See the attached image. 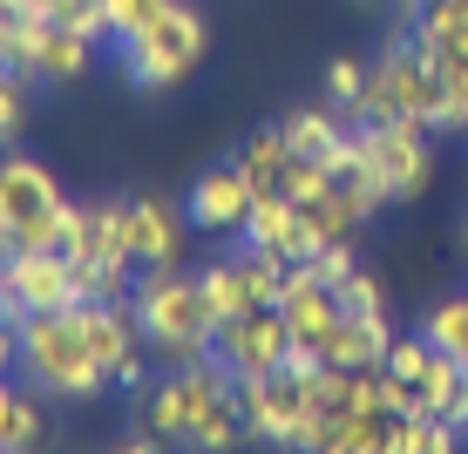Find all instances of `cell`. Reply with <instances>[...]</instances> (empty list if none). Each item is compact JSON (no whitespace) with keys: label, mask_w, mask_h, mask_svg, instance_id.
Here are the masks:
<instances>
[{"label":"cell","mask_w":468,"mask_h":454,"mask_svg":"<svg viewBox=\"0 0 468 454\" xmlns=\"http://www.w3.org/2000/svg\"><path fill=\"white\" fill-rule=\"evenodd\" d=\"M143 420L164 441H190V448H211V454L251 441L245 414H238V394H231V373L218 360L164 366V380H150V394H143Z\"/></svg>","instance_id":"obj_1"},{"label":"cell","mask_w":468,"mask_h":454,"mask_svg":"<svg viewBox=\"0 0 468 454\" xmlns=\"http://www.w3.org/2000/svg\"><path fill=\"white\" fill-rule=\"evenodd\" d=\"M129 305H136V319H143V339H150L156 366L211 360L218 312H211V299H204V279H197V271H184V265H150V271H136Z\"/></svg>","instance_id":"obj_2"},{"label":"cell","mask_w":468,"mask_h":454,"mask_svg":"<svg viewBox=\"0 0 468 454\" xmlns=\"http://www.w3.org/2000/svg\"><path fill=\"white\" fill-rule=\"evenodd\" d=\"M441 61H434V48L414 35V27H400L394 41L380 48V61L367 69V95L360 109H353V122H414V129H441Z\"/></svg>","instance_id":"obj_3"},{"label":"cell","mask_w":468,"mask_h":454,"mask_svg":"<svg viewBox=\"0 0 468 454\" xmlns=\"http://www.w3.org/2000/svg\"><path fill=\"white\" fill-rule=\"evenodd\" d=\"M14 326H21V373L48 400H95L109 386L75 305H61V312H21Z\"/></svg>","instance_id":"obj_4"},{"label":"cell","mask_w":468,"mask_h":454,"mask_svg":"<svg viewBox=\"0 0 468 454\" xmlns=\"http://www.w3.org/2000/svg\"><path fill=\"white\" fill-rule=\"evenodd\" d=\"M204 48H211L204 7L197 0H164L129 41H116V69H122V82L136 95H164L204 61Z\"/></svg>","instance_id":"obj_5"},{"label":"cell","mask_w":468,"mask_h":454,"mask_svg":"<svg viewBox=\"0 0 468 454\" xmlns=\"http://www.w3.org/2000/svg\"><path fill=\"white\" fill-rule=\"evenodd\" d=\"M380 204H414L434 184V143L414 122H353V170Z\"/></svg>","instance_id":"obj_6"},{"label":"cell","mask_w":468,"mask_h":454,"mask_svg":"<svg viewBox=\"0 0 468 454\" xmlns=\"http://www.w3.org/2000/svg\"><path fill=\"white\" fill-rule=\"evenodd\" d=\"M0 217H7V231H14V251H61L75 204L61 197V184H55L48 164L7 150L0 156Z\"/></svg>","instance_id":"obj_7"},{"label":"cell","mask_w":468,"mask_h":454,"mask_svg":"<svg viewBox=\"0 0 468 454\" xmlns=\"http://www.w3.org/2000/svg\"><path fill=\"white\" fill-rule=\"evenodd\" d=\"M231 394H238V414H245V428H251V441H265V448H305V434H313V394H305V380L292 366H279V373H238L231 380Z\"/></svg>","instance_id":"obj_8"},{"label":"cell","mask_w":468,"mask_h":454,"mask_svg":"<svg viewBox=\"0 0 468 454\" xmlns=\"http://www.w3.org/2000/svg\"><path fill=\"white\" fill-rule=\"evenodd\" d=\"M61 305H82L75 258L69 251H7V299H0V319L61 312Z\"/></svg>","instance_id":"obj_9"},{"label":"cell","mask_w":468,"mask_h":454,"mask_svg":"<svg viewBox=\"0 0 468 454\" xmlns=\"http://www.w3.org/2000/svg\"><path fill=\"white\" fill-rule=\"evenodd\" d=\"M285 353H292V326H285L279 305H258V312L224 319L218 339H211V360L231 373V380L238 373H279Z\"/></svg>","instance_id":"obj_10"},{"label":"cell","mask_w":468,"mask_h":454,"mask_svg":"<svg viewBox=\"0 0 468 454\" xmlns=\"http://www.w3.org/2000/svg\"><path fill=\"white\" fill-rule=\"evenodd\" d=\"M251 204H258V184L245 176V164H211L190 184V197H184V217H190V231L197 238H238L245 231V217H251Z\"/></svg>","instance_id":"obj_11"},{"label":"cell","mask_w":468,"mask_h":454,"mask_svg":"<svg viewBox=\"0 0 468 454\" xmlns=\"http://www.w3.org/2000/svg\"><path fill=\"white\" fill-rule=\"evenodd\" d=\"M190 238H197V231H190L184 204H170V197H129V251H136V271L184 265Z\"/></svg>","instance_id":"obj_12"},{"label":"cell","mask_w":468,"mask_h":454,"mask_svg":"<svg viewBox=\"0 0 468 454\" xmlns=\"http://www.w3.org/2000/svg\"><path fill=\"white\" fill-rule=\"evenodd\" d=\"M279 129H285V143H292V156H313V164H326L333 176L353 170V129H346V109L313 102V109H292Z\"/></svg>","instance_id":"obj_13"},{"label":"cell","mask_w":468,"mask_h":454,"mask_svg":"<svg viewBox=\"0 0 468 454\" xmlns=\"http://www.w3.org/2000/svg\"><path fill=\"white\" fill-rule=\"evenodd\" d=\"M279 312H285V326H292V339H326V333H333V319H340L346 305H340V291H333V285L313 271V258H299V265L285 271Z\"/></svg>","instance_id":"obj_14"},{"label":"cell","mask_w":468,"mask_h":454,"mask_svg":"<svg viewBox=\"0 0 468 454\" xmlns=\"http://www.w3.org/2000/svg\"><path fill=\"white\" fill-rule=\"evenodd\" d=\"M387 346H394L387 312H340V319H333V333L319 339V353H326L333 366H353V373L387 366Z\"/></svg>","instance_id":"obj_15"},{"label":"cell","mask_w":468,"mask_h":454,"mask_svg":"<svg viewBox=\"0 0 468 454\" xmlns=\"http://www.w3.org/2000/svg\"><path fill=\"white\" fill-rule=\"evenodd\" d=\"M48 441V407L41 394L14 386V373H0V454H27Z\"/></svg>","instance_id":"obj_16"},{"label":"cell","mask_w":468,"mask_h":454,"mask_svg":"<svg viewBox=\"0 0 468 454\" xmlns=\"http://www.w3.org/2000/svg\"><path fill=\"white\" fill-rule=\"evenodd\" d=\"M197 279H204V299H211L218 326H224V319H238V312H258V285H251L245 251H224V258H211V265H204Z\"/></svg>","instance_id":"obj_17"},{"label":"cell","mask_w":468,"mask_h":454,"mask_svg":"<svg viewBox=\"0 0 468 454\" xmlns=\"http://www.w3.org/2000/svg\"><path fill=\"white\" fill-rule=\"evenodd\" d=\"M89 61H95V41H89V35H75V27L48 21V35H41V55H35V82H41V89L82 82V75H89Z\"/></svg>","instance_id":"obj_18"},{"label":"cell","mask_w":468,"mask_h":454,"mask_svg":"<svg viewBox=\"0 0 468 454\" xmlns=\"http://www.w3.org/2000/svg\"><path fill=\"white\" fill-rule=\"evenodd\" d=\"M292 224H299V204L285 197V190H258V204H251L245 231H238V245H258V251H279V258H285Z\"/></svg>","instance_id":"obj_19"},{"label":"cell","mask_w":468,"mask_h":454,"mask_svg":"<svg viewBox=\"0 0 468 454\" xmlns=\"http://www.w3.org/2000/svg\"><path fill=\"white\" fill-rule=\"evenodd\" d=\"M89 258H102V265H136V251H129V197L89 204Z\"/></svg>","instance_id":"obj_20"},{"label":"cell","mask_w":468,"mask_h":454,"mask_svg":"<svg viewBox=\"0 0 468 454\" xmlns=\"http://www.w3.org/2000/svg\"><path fill=\"white\" fill-rule=\"evenodd\" d=\"M414 35H421L434 55H468V0H421Z\"/></svg>","instance_id":"obj_21"},{"label":"cell","mask_w":468,"mask_h":454,"mask_svg":"<svg viewBox=\"0 0 468 454\" xmlns=\"http://www.w3.org/2000/svg\"><path fill=\"white\" fill-rule=\"evenodd\" d=\"M238 164L258 190H279L285 184V164H292V143H285V129H251L245 143H238Z\"/></svg>","instance_id":"obj_22"},{"label":"cell","mask_w":468,"mask_h":454,"mask_svg":"<svg viewBox=\"0 0 468 454\" xmlns=\"http://www.w3.org/2000/svg\"><path fill=\"white\" fill-rule=\"evenodd\" d=\"M462 448V428L441 414H400L394 420V454H455Z\"/></svg>","instance_id":"obj_23"},{"label":"cell","mask_w":468,"mask_h":454,"mask_svg":"<svg viewBox=\"0 0 468 454\" xmlns=\"http://www.w3.org/2000/svg\"><path fill=\"white\" fill-rule=\"evenodd\" d=\"M421 333H428V346H441V353H455V360H468V291L434 299L428 312H421Z\"/></svg>","instance_id":"obj_24"},{"label":"cell","mask_w":468,"mask_h":454,"mask_svg":"<svg viewBox=\"0 0 468 454\" xmlns=\"http://www.w3.org/2000/svg\"><path fill=\"white\" fill-rule=\"evenodd\" d=\"M434 61H441V95H448L441 129L448 136H468V55H434Z\"/></svg>","instance_id":"obj_25"},{"label":"cell","mask_w":468,"mask_h":454,"mask_svg":"<svg viewBox=\"0 0 468 454\" xmlns=\"http://www.w3.org/2000/svg\"><path fill=\"white\" fill-rule=\"evenodd\" d=\"M360 95H367V61H360V55H333V61H326V102L353 116V109H360Z\"/></svg>","instance_id":"obj_26"},{"label":"cell","mask_w":468,"mask_h":454,"mask_svg":"<svg viewBox=\"0 0 468 454\" xmlns=\"http://www.w3.org/2000/svg\"><path fill=\"white\" fill-rule=\"evenodd\" d=\"M333 184H340V176H333L326 164H313V156H292V164H285V197L292 204H319V197H333Z\"/></svg>","instance_id":"obj_27"},{"label":"cell","mask_w":468,"mask_h":454,"mask_svg":"<svg viewBox=\"0 0 468 454\" xmlns=\"http://www.w3.org/2000/svg\"><path fill=\"white\" fill-rule=\"evenodd\" d=\"M333 291H340L346 312H387V285H380V271H367V265H353Z\"/></svg>","instance_id":"obj_28"},{"label":"cell","mask_w":468,"mask_h":454,"mask_svg":"<svg viewBox=\"0 0 468 454\" xmlns=\"http://www.w3.org/2000/svg\"><path fill=\"white\" fill-rule=\"evenodd\" d=\"M21 122H27V75L0 69V150L21 136Z\"/></svg>","instance_id":"obj_29"},{"label":"cell","mask_w":468,"mask_h":454,"mask_svg":"<svg viewBox=\"0 0 468 454\" xmlns=\"http://www.w3.org/2000/svg\"><path fill=\"white\" fill-rule=\"evenodd\" d=\"M150 360H156V353H150V339H143V346H129L122 353V360H116V373H109V386H122V394H150Z\"/></svg>","instance_id":"obj_30"},{"label":"cell","mask_w":468,"mask_h":454,"mask_svg":"<svg viewBox=\"0 0 468 454\" xmlns=\"http://www.w3.org/2000/svg\"><path fill=\"white\" fill-rule=\"evenodd\" d=\"M156 7H164V0H102V14H109V41H129Z\"/></svg>","instance_id":"obj_31"},{"label":"cell","mask_w":468,"mask_h":454,"mask_svg":"<svg viewBox=\"0 0 468 454\" xmlns=\"http://www.w3.org/2000/svg\"><path fill=\"white\" fill-rule=\"evenodd\" d=\"M353 265H360V251H353V238H340V245H326V251L313 258V271H319V279H326V285H340V279H346Z\"/></svg>","instance_id":"obj_32"},{"label":"cell","mask_w":468,"mask_h":454,"mask_svg":"<svg viewBox=\"0 0 468 454\" xmlns=\"http://www.w3.org/2000/svg\"><path fill=\"white\" fill-rule=\"evenodd\" d=\"M7 41H14V0H0V69H7Z\"/></svg>","instance_id":"obj_33"},{"label":"cell","mask_w":468,"mask_h":454,"mask_svg":"<svg viewBox=\"0 0 468 454\" xmlns=\"http://www.w3.org/2000/svg\"><path fill=\"white\" fill-rule=\"evenodd\" d=\"M0 299H7V251H0Z\"/></svg>","instance_id":"obj_34"},{"label":"cell","mask_w":468,"mask_h":454,"mask_svg":"<svg viewBox=\"0 0 468 454\" xmlns=\"http://www.w3.org/2000/svg\"><path fill=\"white\" fill-rule=\"evenodd\" d=\"M353 7H380V0H353Z\"/></svg>","instance_id":"obj_35"}]
</instances>
